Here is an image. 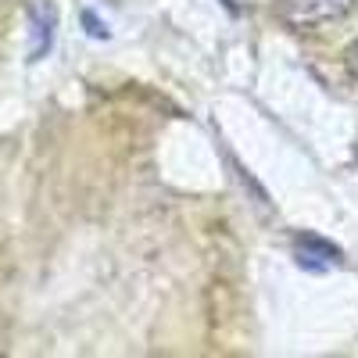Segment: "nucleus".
<instances>
[{
	"label": "nucleus",
	"mask_w": 358,
	"mask_h": 358,
	"mask_svg": "<svg viewBox=\"0 0 358 358\" xmlns=\"http://www.w3.org/2000/svg\"><path fill=\"white\" fill-rule=\"evenodd\" d=\"M355 11V0H280V18L297 33H319Z\"/></svg>",
	"instance_id": "nucleus-1"
},
{
	"label": "nucleus",
	"mask_w": 358,
	"mask_h": 358,
	"mask_svg": "<svg viewBox=\"0 0 358 358\" xmlns=\"http://www.w3.org/2000/svg\"><path fill=\"white\" fill-rule=\"evenodd\" d=\"M294 258L301 268H308V273H334V268L344 265V251L330 241H322V236H315V233L294 236Z\"/></svg>",
	"instance_id": "nucleus-2"
},
{
	"label": "nucleus",
	"mask_w": 358,
	"mask_h": 358,
	"mask_svg": "<svg viewBox=\"0 0 358 358\" xmlns=\"http://www.w3.org/2000/svg\"><path fill=\"white\" fill-rule=\"evenodd\" d=\"M29 18H33V62H40V57L50 50V43H54V25H57L54 4L50 0H33Z\"/></svg>",
	"instance_id": "nucleus-3"
},
{
	"label": "nucleus",
	"mask_w": 358,
	"mask_h": 358,
	"mask_svg": "<svg viewBox=\"0 0 358 358\" xmlns=\"http://www.w3.org/2000/svg\"><path fill=\"white\" fill-rule=\"evenodd\" d=\"M344 69L351 72V79H358V40H351V47L344 50Z\"/></svg>",
	"instance_id": "nucleus-4"
},
{
	"label": "nucleus",
	"mask_w": 358,
	"mask_h": 358,
	"mask_svg": "<svg viewBox=\"0 0 358 358\" xmlns=\"http://www.w3.org/2000/svg\"><path fill=\"white\" fill-rule=\"evenodd\" d=\"M83 22L90 25V36H108V29H104V25H101V22L94 18V15H90V11L83 15Z\"/></svg>",
	"instance_id": "nucleus-5"
}]
</instances>
